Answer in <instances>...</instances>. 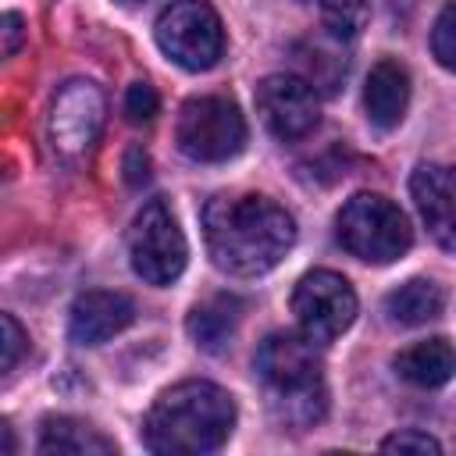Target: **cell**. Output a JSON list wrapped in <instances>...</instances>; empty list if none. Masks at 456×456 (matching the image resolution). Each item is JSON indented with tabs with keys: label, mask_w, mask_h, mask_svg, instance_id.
<instances>
[{
	"label": "cell",
	"mask_w": 456,
	"mask_h": 456,
	"mask_svg": "<svg viewBox=\"0 0 456 456\" xmlns=\"http://www.w3.org/2000/svg\"><path fill=\"white\" fill-rule=\"evenodd\" d=\"M178 150L200 164H221L242 153L246 121L228 96H189L175 121Z\"/></svg>",
	"instance_id": "5"
},
{
	"label": "cell",
	"mask_w": 456,
	"mask_h": 456,
	"mask_svg": "<svg viewBox=\"0 0 456 456\" xmlns=\"http://www.w3.org/2000/svg\"><path fill=\"white\" fill-rule=\"evenodd\" d=\"M0 32H4V57H14L21 39H25V18L18 11H7L0 18Z\"/></svg>",
	"instance_id": "23"
},
{
	"label": "cell",
	"mask_w": 456,
	"mask_h": 456,
	"mask_svg": "<svg viewBox=\"0 0 456 456\" xmlns=\"http://www.w3.org/2000/svg\"><path fill=\"white\" fill-rule=\"evenodd\" d=\"M442 289L428 278H410L403 281L399 289H392L385 296V314L392 324H403V328H417V324H428L442 314Z\"/></svg>",
	"instance_id": "17"
},
{
	"label": "cell",
	"mask_w": 456,
	"mask_h": 456,
	"mask_svg": "<svg viewBox=\"0 0 456 456\" xmlns=\"http://www.w3.org/2000/svg\"><path fill=\"white\" fill-rule=\"evenodd\" d=\"M203 239L210 260L232 278H256L281 264L296 242L292 214L271 196H214L203 207Z\"/></svg>",
	"instance_id": "1"
},
{
	"label": "cell",
	"mask_w": 456,
	"mask_h": 456,
	"mask_svg": "<svg viewBox=\"0 0 456 456\" xmlns=\"http://www.w3.org/2000/svg\"><path fill=\"white\" fill-rule=\"evenodd\" d=\"M107 100L103 89L89 78H68L50 103V146L57 157L78 164L86 160L103 132Z\"/></svg>",
	"instance_id": "8"
},
{
	"label": "cell",
	"mask_w": 456,
	"mask_h": 456,
	"mask_svg": "<svg viewBox=\"0 0 456 456\" xmlns=\"http://www.w3.org/2000/svg\"><path fill=\"white\" fill-rule=\"evenodd\" d=\"M118 4H125V7H139V4H146V0H118Z\"/></svg>",
	"instance_id": "25"
},
{
	"label": "cell",
	"mask_w": 456,
	"mask_h": 456,
	"mask_svg": "<svg viewBox=\"0 0 456 456\" xmlns=\"http://www.w3.org/2000/svg\"><path fill=\"white\" fill-rule=\"evenodd\" d=\"M256 378L264 385L271 413L289 428H310L328 410L324 363L317 342L303 331H274L256 349Z\"/></svg>",
	"instance_id": "3"
},
{
	"label": "cell",
	"mask_w": 456,
	"mask_h": 456,
	"mask_svg": "<svg viewBox=\"0 0 456 456\" xmlns=\"http://www.w3.org/2000/svg\"><path fill=\"white\" fill-rule=\"evenodd\" d=\"M335 235L356 260L367 264H392L413 242L406 214L381 192L349 196L335 217Z\"/></svg>",
	"instance_id": "4"
},
{
	"label": "cell",
	"mask_w": 456,
	"mask_h": 456,
	"mask_svg": "<svg viewBox=\"0 0 456 456\" xmlns=\"http://www.w3.org/2000/svg\"><path fill=\"white\" fill-rule=\"evenodd\" d=\"M235 399L214 381H178L157 395L142 420V442L160 456H203L228 442Z\"/></svg>",
	"instance_id": "2"
},
{
	"label": "cell",
	"mask_w": 456,
	"mask_h": 456,
	"mask_svg": "<svg viewBox=\"0 0 456 456\" xmlns=\"http://www.w3.org/2000/svg\"><path fill=\"white\" fill-rule=\"evenodd\" d=\"M185 235L164 200H150L128 228L132 271L150 285H171L185 271Z\"/></svg>",
	"instance_id": "7"
},
{
	"label": "cell",
	"mask_w": 456,
	"mask_h": 456,
	"mask_svg": "<svg viewBox=\"0 0 456 456\" xmlns=\"http://www.w3.org/2000/svg\"><path fill=\"white\" fill-rule=\"evenodd\" d=\"M160 100H157V89L150 82H132L128 93H125V114L128 121H150L157 114Z\"/></svg>",
	"instance_id": "21"
},
{
	"label": "cell",
	"mask_w": 456,
	"mask_h": 456,
	"mask_svg": "<svg viewBox=\"0 0 456 456\" xmlns=\"http://www.w3.org/2000/svg\"><path fill=\"white\" fill-rule=\"evenodd\" d=\"M410 196L431 239L456 253V164H420L410 175Z\"/></svg>",
	"instance_id": "11"
},
{
	"label": "cell",
	"mask_w": 456,
	"mask_h": 456,
	"mask_svg": "<svg viewBox=\"0 0 456 456\" xmlns=\"http://www.w3.org/2000/svg\"><path fill=\"white\" fill-rule=\"evenodd\" d=\"M157 46L185 71H207L224 53V28L207 0H175L157 18Z\"/></svg>",
	"instance_id": "6"
},
{
	"label": "cell",
	"mask_w": 456,
	"mask_h": 456,
	"mask_svg": "<svg viewBox=\"0 0 456 456\" xmlns=\"http://www.w3.org/2000/svg\"><path fill=\"white\" fill-rule=\"evenodd\" d=\"M0 331H4V338H0V346H4L0 370H4V374H11V370L18 367V360H21V353H25L28 335L21 331V324L14 321V314H0Z\"/></svg>",
	"instance_id": "20"
},
{
	"label": "cell",
	"mask_w": 456,
	"mask_h": 456,
	"mask_svg": "<svg viewBox=\"0 0 456 456\" xmlns=\"http://www.w3.org/2000/svg\"><path fill=\"white\" fill-rule=\"evenodd\" d=\"M431 53L442 68L456 71V0L445 4L435 18V28H431Z\"/></svg>",
	"instance_id": "19"
},
{
	"label": "cell",
	"mask_w": 456,
	"mask_h": 456,
	"mask_svg": "<svg viewBox=\"0 0 456 456\" xmlns=\"http://www.w3.org/2000/svg\"><path fill=\"white\" fill-rule=\"evenodd\" d=\"M310 4L321 11L324 32L335 36V39H353V36H360V28H363L367 18H370L367 0H310Z\"/></svg>",
	"instance_id": "18"
},
{
	"label": "cell",
	"mask_w": 456,
	"mask_h": 456,
	"mask_svg": "<svg viewBox=\"0 0 456 456\" xmlns=\"http://www.w3.org/2000/svg\"><path fill=\"white\" fill-rule=\"evenodd\" d=\"M406 103H410V75L399 61L381 57L363 86V110L370 118V125H378L381 132H392L403 118H406Z\"/></svg>",
	"instance_id": "13"
},
{
	"label": "cell",
	"mask_w": 456,
	"mask_h": 456,
	"mask_svg": "<svg viewBox=\"0 0 456 456\" xmlns=\"http://www.w3.org/2000/svg\"><path fill=\"white\" fill-rule=\"evenodd\" d=\"M43 456H110L118 445L100 435L93 424L78 417H46L39 428V445Z\"/></svg>",
	"instance_id": "15"
},
{
	"label": "cell",
	"mask_w": 456,
	"mask_h": 456,
	"mask_svg": "<svg viewBox=\"0 0 456 456\" xmlns=\"http://www.w3.org/2000/svg\"><path fill=\"white\" fill-rule=\"evenodd\" d=\"M239 317H242V303L235 296H214L200 306H192L185 328L192 335V342L207 353H217L228 346V338L235 335L239 328Z\"/></svg>",
	"instance_id": "16"
},
{
	"label": "cell",
	"mask_w": 456,
	"mask_h": 456,
	"mask_svg": "<svg viewBox=\"0 0 456 456\" xmlns=\"http://www.w3.org/2000/svg\"><path fill=\"white\" fill-rule=\"evenodd\" d=\"M385 452H442L438 438H431L428 431H417V428H406V431H395L381 442Z\"/></svg>",
	"instance_id": "22"
},
{
	"label": "cell",
	"mask_w": 456,
	"mask_h": 456,
	"mask_svg": "<svg viewBox=\"0 0 456 456\" xmlns=\"http://www.w3.org/2000/svg\"><path fill=\"white\" fill-rule=\"evenodd\" d=\"M125 178H128V185H142L150 178V157H146L142 146L125 150Z\"/></svg>",
	"instance_id": "24"
},
{
	"label": "cell",
	"mask_w": 456,
	"mask_h": 456,
	"mask_svg": "<svg viewBox=\"0 0 456 456\" xmlns=\"http://www.w3.org/2000/svg\"><path fill=\"white\" fill-rule=\"evenodd\" d=\"M292 314L299 321V331L314 338L317 346L335 342L356 317V292L353 285L335 271H310L292 289Z\"/></svg>",
	"instance_id": "9"
},
{
	"label": "cell",
	"mask_w": 456,
	"mask_h": 456,
	"mask_svg": "<svg viewBox=\"0 0 456 456\" xmlns=\"http://www.w3.org/2000/svg\"><path fill=\"white\" fill-rule=\"evenodd\" d=\"M392 370L417 388H438L456 374V349L449 346V338H424L395 353Z\"/></svg>",
	"instance_id": "14"
},
{
	"label": "cell",
	"mask_w": 456,
	"mask_h": 456,
	"mask_svg": "<svg viewBox=\"0 0 456 456\" xmlns=\"http://www.w3.org/2000/svg\"><path fill=\"white\" fill-rule=\"evenodd\" d=\"M256 110H260L267 132L281 142L310 135L321 121L317 89L303 75H285V71L267 75L256 86Z\"/></svg>",
	"instance_id": "10"
},
{
	"label": "cell",
	"mask_w": 456,
	"mask_h": 456,
	"mask_svg": "<svg viewBox=\"0 0 456 456\" xmlns=\"http://www.w3.org/2000/svg\"><path fill=\"white\" fill-rule=\"evenodd\" d=\"M135 317V303L125 292H107V289H89L75 296L71 317H68V335L78 346H100L125 331Z\"/></svg>",
	"instance_id": "12"
}]
</instances>
